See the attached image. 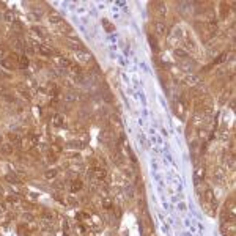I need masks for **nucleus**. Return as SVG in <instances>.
Wrapping results in <instances>:
<instances>
[{
	"mask_svg": "<svg viewBox=\"0 0 236 236\" xmlns=\"http://www.w3.org/2000/svg\"><path fill=\"white\" fill-rule=\"evenodd\" d=\"M65 41H66V44L71 47V49H74L76 52H77V51H84V43L79 41L77 38H71V36H68Z\"/></svg>",
	"mask_w": 236,
	"mask_h": 236,
	"instance_id": "nucleus-1",
	"label": "nucleus"
},
{
	"mask_svg": "<svg viewBox=\"0 0 236 236\" xmlns=\"http://www.w3.org/2000/svg\"><path fill=\"white\" fill-rule=\"evenodd\" d=\"M74 58H76L79 63H90V61L93 60L91 54H88V52H85V51H77V52H74Z\"/></svg>",
	"mask_w": 236,
	"mask_h": 236,
	"instance_id": "nucleus-2",
	"label": "nucleus"
},
{
	"mask_svg": "<svg viewBox=\"0 0 236 236\" xmlns=\"http://www.w3.org/2000/svg\"><path fill=\"white\" fill-rule=\"evenodd\" d=\"M154 30H156V35H159V36H165V35H167V25H165L162 20L154 22Z\"/></svg>",
	"mask_w": 236,
	"mask_h": 236,
	"instance_id": "nucleus-3",
	"label": "nucleus"
},
{
	"mask_svg": "<svg viewBox=\"0 0 236 236\" xmlns=\"http://www.w3.org/2000/svg\"><path fill=\"white\" fill-rule=\"evenodd\" d=\"M183 82L186 84V85H191V87H194V85H198V82H200V77L198 76H195V74H191L189 73L184 79H183Z\"/></svg>",
	"mask_w": 236,
	"mask_h": 236,
	"instance_id": "nucleus-4",
	"label": "nucleus"
},
{
	"mask_svg": "<svg viewBox=\"0 0 236 236\" xmlns=\"http://www.w3.org/2000/svg\"><path fill=\"white\" fill-rule=\"evenodd\" d=\"M35 47H36V52H39L41 55L49 57V55L54 54V51L51 49V47H47V46H44V44H35Z\"/></svg>",
	"mask_w": 236,
	"mask_h": 236,
	"instance_id": "nucleus-5",
	"label": "nucleus"
},
{
	"mask_svg": "<svg viewBox=\"0 0 236 236\" xmlns=\"http://www.w3.org/2000/svg\"><path fill=\"white\" fill-rule=\"evenodd\" d=\"M49 22L52 24V25H55V27H57L58 24H61V22H63V17H61L57 11H51V13H49Z\"/></svg>",
	"mask_w": 236,
	"mask_h": 236,
	"instance_id": "nucleus-6",
	"label": "nucleus"
},
{
	"mask_svg": "<svg viewBox=\"0 0 236 236\" xmlns=\"http://www.w3.org/2000/svg\"><path fill=\"white\" fill-rule=\"evenodd\" d=\"M57 30H58L60 33H63V35H71V33H73V29H71V25H69L68 22H65V20L57 25Z\"/></svg>",
	"mask_w": 236,
	"mask_h": 236,
	"instance_id": "nucleus-7",
	"label": "nucleus"
},
{
	"mask_svg": "<svg viewBox=\"0 0 236 236\" xmlns=\"http://www.w3.org/2000/svg\"><path fill=\"white\" fill-rule=\"evenodd\" d=\"M11 46L14 47V49H17V51H20V49H25V47H27V44L24 43L22 39H19V38L11 39Z\"/></svg>",
	"mask_w": 236,
	"mask_h": 236,
	"instance_id": "nucleus-8",
	"label": "nucleus"
},
{
	"mask_svg": "<svg viewBox=\"0 0 236 236\" xmlns=\"http://www.w3.org/2000/svg\"><path fill=\"white\" fill-rule=\"evenodd\" d=\"M205 200H206V203L216 205V197H214V194H212L211 189H206V191H205Z\"/></svg>",
	"mask_w": 236,
	"mask_h": 236,
	"instance_id": "nucleus-9",
	"label": "nucleus"
},
{
	"mask_svg": "<svg viewBox=\"0 0 236 236\" xmlns=\"http://www.w3.org/2000/svg\"><path fill=\"white\" fill-rule=\"evenodd\" d=\"M52 121H54V125H55L57 128L65 126V118H63V115H60V113H55V115L52 116Z\"/></svg>",
	"mask_w": 236,
	"mask_h": 236,
	"instance_id": "nucleus-10",
	"label": "nucleus"
},
{
	"mask_svg": "<svg viewBox=\"0 0 236 236\" xmlns=\"http://www.w3.org/2000/svg\"><path fill=\"white\" fill-rule=\"evenodd\" d=\"M30 32L35 33V35H38V36H47V30H46L44 27H36V25H33V27L30 29Z\"/></svg>",
	"mask_w": 236,
	"mask_h": 236,
	"instance_id": "nucleus-11",
	"label": "nucleus"
},
{
	"mask_svg": "<svg viewBox=\"0 0 236 236\" xmlns=\"http://www.w3.org/2000/svg\"><path fill=\"white\" fill-rule=\"evenodd\" d=\"M93 175H94V178L96 179H106V176H107V172L104 170V169H94V172H93Z\"/></svg>",
	"mask_w": 236,
	"mask_h": 236,
	"instance_id": "nucleus-12",
	"label": "nucleus"
},
{
	"mask_svg": "<svg viewBox=\"0 0 236 236\" xmlns=\"http://www.w3.org/2000/svg\"><path fill=\"white\" fill-rule=\"evenodd\" d=\"M112 134H113V132H112L110 129H104V131L101 132V137H99V138H101V140L104 142V143H109V140H110Z\"/></svg>",
	"mask_w": 236,
	"mask_h": 236,
	"instance_id": "nucleus-13",
	"label": "nucleus"
},
{
	"mask_svg": "<svg viewBox=\"0 0 236 236\" xmlns=\"http://www.w3.org/2000/svg\"><path fill=\"white\" fill-rule=\"evenodd\" d=\"M17 65H19V68L25 69V68L29 66V57H27V55H20L19 60H17Z\"/></svg>",
	"mask_w": 236,
	"mask_h": 236,
	"instance_id": "nucleus-14",
	"label": "nucleus"
},
{
	"mask_svg": "<svg viewBox=\"0 0 236 236\" xmlns=\"http://www.w3.org/2000/svg\"><path fill=\"white\" fill-rule=\"evenodd\" d=\"M55 61H57L60 66H63V68H69V66H71V61H69L68 58H65V57H60V55L55 58Z\"/></svg>",
	"mask_w": 236,
	"mask_h": 236,
	"instance_id": "nucleus-15",
	"label": "nucleus"
},
{
	"mask_svg": "<svg viewBox=\"0 0 236 236\" xmlns=\"http://www.w3.org/2000/svg\"><path fill=\"white\" fill-rule=\"evenodd\" d=\"M165 13H167V7L164 3H156V14L157 16H165Z\"/></svg>",
	"mask_w": 236,
	"mask_h": 236,
	"instance_id": "nucleus-16",
	"label": "nucleus"
},
{
	"mask_svg": "<svg viewBox=\"0 0 236 236\" xmlns=\"http://www.w3.org/2000/svg\"><path fill=\"white\" fill-rule=\"evenodd\" d=\"M5 20L10 22V24H14V22H16V14H14L11 10H8V11L5 13Z\"/></svg>",
	"mask_w": 236,
	"mask_h": 236,
	"instance_id": "nucleus-17",
	"label": "nucleus"
},
{
	"mask_svg": "<svg viewBox=\"0 0 236 236\" xmlns=\"http://www.w3.org/2000/svg\"><path fill=\"white\" fill-rule=\"evenodd\" d=\"M80 189H82V181H80V179L73 181V184H71V191L76 192V191H80Z\"/></svg>",
	"mask_w": 236,
	"mask_h": 236,
	"instance_id": "nucleus-18",
	"label": "nucleus"
},
{
	"mask_svg": "<svg viewBox=\"0 0 236 236\" xmlns=\"http://www.w3.org/2000/svg\"><path fill=\"white\" fill-rule=\"evenodd\" d=\"M203 176H205V167H198L195 170V181H200V178L203 179Z\"/></svg>",
	"mask_w": 236,
	"mask_h": 236,
	"instance_id": "nucleus-19",
	"label": "nucleus"
},
{
	"mask_svg": "<svg viewBox=\"0 0 236 236\" xmlns=\"http://www.w3.org/2000/svg\"><path fill=\"white\" fill-rule=\"evenodd\" d=\"M148 41H150V44H151V47H153V51H157V49H159V47H157V41H156V38H154L153 35L148 36Z\"/></svg>",
	"mask_w": 236,
	"mask_h": 236,
	"instance_id": "nucleus-20",
	"label": "nucleus"
},
{
	"mask_svg": "<svg viewBox=\"0 0 236 236\" xmlns=\"http://www.w3.org/2000/svg\"><path fill=\"white\" fill-rule=\"evenodd\" d=\"M110 121H112V125L115 126V128H118V129H121V121L118 120V116H110Z\"/></svg>",
	"mask_w": 236,
	"mask_h": 236,
	"instance_id": "nucleus-21",
	"label": "nucleus"
},
{
	"mask_svg": "<svg viewBox=\"0 0 236 236\" xmlns=\"http://www.w3.org/2000/svg\"><path fill=\"white\" fill-rule=\"evenodd\" d=\"M176 113H178V116H184V104H181V102H178V106H176V110H175Z\"/></svg>",
	"mask_w": 236,
	"mask_h": 236,
	"instance_id": "nucleus-22",
	"label": "nucleus"
},
{
	"mask_svg": "<svg viewBox=\"0 0 236 236\" xmlns=\"http://www.w3.org/2000/svg\"><path fill=\"white\" fill-rule=\"evenodd\" d=\"M10 142H11V143H14V145H19V143H20V138H19V135H16V134H10Z\"/></svg>",
	"mask_w": 236,
	"mask_h": 236,
	"instance_id": "nucleus-23",
	"label": "nucleus"
},
{
	"mask_svg": "<svg viewBox=\"0 0 236 236\" xmlns=\"http://www.w3.org/2000/svg\"><path fill=\"white\" fill-rule=\"evenodd\" d=\"M175 55H176V57H179V58H187V54H186L183 49H178V47L175 49Z\"/></svg>",
	"mask_w": 236,
	"mask_h": 236,
	"instance_id": "nucleus-24",
	"label": "nucleus"
},
{
	"mask_svg": "<svg viewBox=\"0 0 236 236\" xmlns=\"http://www.w3.org/2000/svg\"><path fill=\"white\" fill-rule=\"evenodd\" d=\"M55 176H57V170H47V172H46V178L52 179V178H55Z\"/></svg>",
	"mask_w": 236,
	"mask_h": 236,
	"instance_id": "nucleus-25",
	"label": "nucleus"
},
{
	"mask_svg": "<svg viewBox=\"0 0 236 236\" xmlns=\"http://www.w3.org/2000/svg\"><path fill=\"white\" fill-rule=\"evenodd\" d=\"M7 181H10V183H17L19 179H17V176H16L14 173H13V175L10 173V175H7Z\"/></svg>",
	"mask_w": 236,
	"mask_h": 236,
	"instance_id": "nucleus-26",
	"label": "nucleus"
},
{
	"mask_svg": "<svg viewBox=\"0 0 236 236\" xmlns=\"http://www.w3.org/2000/svg\"><path fill=\"white\" fill-rule=\"evenodd\" d=\"M2 65H3L5 68H10V69L13 68V63H11V61H8V58H3V60H2Z\"/></svg>",
	"mask_w": 236,
	"mask_h": 236,
	"instance_id": "nucleus-27",
	"label": "nucleus"
},
{
	"mask_svg": "<svg viewBox=\"0 0 236 236\" xmlns=\"http://www.w3.org/2000/svg\"><path fill=\"white\" fill-rule=\"evenodd\" d=\"M2 148H3V150H2V151H3V153H11V150H10V148H11V147H10V145H3V147H2Z\"/></svg>",
	"mask_w": 236,
	"mask_h": 236,
	"instance_id": "nucleus-28",
	"label": "nucleus"
},
{
	"mask_svg": "<svg viewBox=\"0 0 236 236\" xmlns=\"http://www.w3.org/2000/svg\"><path fill=\"white\" fill-rule=\"evenodd\" d=\"M74 99V94L73 93H68V96H66V101H73Z\"/></svg>",
	"mask_w": 236,
	"mask_h": 236,
	"instance_id": "nucleus-29",
	"label": "nucleus"
},
{
	"mask_svg": "<svg viewBox=\"0 0 236 236\" xmlns=\"http://www.w3.org/2000/svg\"><path fill=\"white\" fill-rule=\"evenodd\" d=\"M3 212H5V205L0 203V214H3Z\"/></svg>",
	"mask_w": 236,
	"mask_h": 236,
	"instance_id": "nucleus-30",
	"label": "nucleus"
},
{
	"mask_svg": "<svg viewBox=\"0 0 236 236\" xmlns=\"http://www.w3.org/2000/svg\"><path fill=\"white\" fill-rule=\"evenodd\" d=\"M3 55H5V52H3V51H2V49H0V58H2V57H3Z\"/></svg>",
	"mask_w": 236,
	"mask_h": 236,
	"instance_id": "nucleus-31",
	"label": "nucleus"
}]
</instances>
